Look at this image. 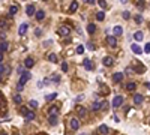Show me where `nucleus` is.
<instances>
[{
    "label": "nucleus",
    "instance_id": "cd10ccee",
    "mask_svg": "<svg viewBox=\"0 0 150 135\" xmlns=\"http://www.w3.org/2000/svg\"><path fill=\"white\" fill-rule=\"evenodd\" d=\"M0 72H2V77H3L5 74L9 72V68H5V63H2V66H0Z\"/></svg>",
    "mask_w": 150,
    "mask_h": 135
},
{
    "label": "nucleus",
    "instance_id": "dca6fc26",
    "mask_svg": "<svg viewBox=\"0 0 150 135\" xmlns=\"http://www.w3.org/2000/svg\"><path fill=\"white\" fill-rule=\"evenodd\" d=\"M143 36H144V35H143V32L138 30V32H135V33H134V39L140 42V41H143Z\"/></svg>",
    "mask_w": 150,
    "mask_h": 135
},
{
    "label": "nucleus",
    "instance_id": "79ce46f5",
    "mask_svg": "<svg viewBox=\"0 0 150 135\" xmlns=\"http://www.w3.org/2000/svg\"><path fill=\"white\" fill-rule=\"evenodd\" d=\"M126 74H128V75L134 74V69H132V68H126Z\"/></svg>",
    "mask_w": 150,
    "mask_h": 135
},
{
    "label": "nucleus",
    "instance_id": "0eeeda50",
    "mask_svg": "<svg viewBox=\"0 0 150 135\" xmlns=\"http://www.w3.org/2000/svg\"><path fill=\"white\" fill-rule=\"evenodd\" d=\"M27 27H29L27 23H23V24L20 26V29H18V35H20V36H24L26 32H27Z\"/></svg>",
    "mask_w": 150,
    "mask_h": 135
},
{
    "label": "nucleus",
    "instance_id": "6e6552de",
    "mask_svg": "<svg viewBox=\"0 0 150 135\" xmlns=\"http://www.w3.org/2000/svg\"><path fill=\"white\" fill-rule=\"evenodd\" d=\"M122 80H123V74H122V72H116V74L113 75V81H114V83H122Z\"/></svg>",
    "mask_w": 150,
    "mask_h": 135
},
{
    "label": "nucleus",
    "instance_id": "de8ad7c7",
    "mask_svg": "<svg viewBox=\"0 0 150 135\" xmlns=\"http://www.w3.org/2000/svg\"><path fill=\"white\" fill-rule=\"evenodd\" d=\"M17 135H20V134H17Z\"/></svg>",
    "mask_w": 150,
    "mask_h": 135
},
{
    "label": "nucleus",
    "instance_id": "aec40b11",
    "mask_svg": "<svg viewBox=\"0 0 150 135\" xmlns=\"http://www.w3.org/2000/svg\"><path fill=\"white\" fill-rule=\"evenodd\" d=\"M48 113H50V116H57L59 108H57V107H50V108H48Z\"/></svg>",
    "mask_w": 150,
    "mask_h": 135
},
{
    "label": "nucleus",
    "instance_id": "c9c22d12",
    "mask_svg": "<svg viewBox=\"0 0 150 135\" xmlns=\"http://www.w3.org/2000/svg\"><path fill=\"white\" fill-rule=\"evenodd\" d=\"M144 53L146 54H150V42L146 44V47H144Z\"/></svg>",
    "mask_w": 150,
    "mask_h": 135
},
{
    "label": "nucleus",
    "instance_id": "f257e3e1",
    "mask_svg": "<svg viewBox=\"0 0 150 135\" xmlns=\"http://www.w3.org/2000/svg\"><path fill=\"white\" fill-rule=\"evenodd\" d=\"M30 72H23L21 74V77H20V81H18V86H21V87H24V84L27 83V81L30 80Z\"/></svg>",
    "mask_w": 150,
    "mask_h": 135
},
{
    "label": "nucleus",
    "instance_id": "1a4fd4ad",
    "mask_svg": "<svg viewBox=\"0 0 150 135\" xmlns=\"http://www.w3.org/2000/svg\"><path fill=\"white\" fill-rule=\"evenodd\" d=\"M71 128H72L74 131H77L78 128H80V120L78 119H71Z\"/></svg>",
    "mask_w": 150,
    "mask_h": 135
},
{
    "label": "nucleus",
    "instance_id": "6ab92c4d",
    "mask_svg": "<svg viewBox=\"0 0 150 135\" xmlns=\"http://www.w3.org/2000/svg\"><path fill=\"white\" fill-rule=\"evenodd\" d=\"M83 65H84V68H86V69H87V71H90V69H92V68H93V65H92V62H90V60H89V59H86V60H84V62H83Z\"/></svg>",
    "mask_w": 150,
    "mask_h": 135
},
{
    "label": "nucleus",
    "instance_id": "e433bc0d",
    "mask_svg": "<svg viewBox=\"0 0 150 135\" xmlns=\"http://www.w3.org/2000/svg\"><path fill=\"white\" fill-rule=\"evenodd\" d=\"M122 17H123V18H125V20H129V18H131V14H129L128 11H125V12H123V14H122Z\"/></svg>",
    "mask_w": 150,
    "mask_h": 135
},
{
    "label": "nucleus",
    "instance_id": "f3484780",
    "mask_svg": "<svg viewBox=\"0 0 150 135\" xmlns=\"http://www.w3.org/2000/svg\"><path fill=\"white\" fill-rule=\"evenodd\" d=\"M99 110H102V104L93 102V104H92V111H99Z\"/></svg>",
    "mask_w": 150,
    "mask_h": 135
},
{
    "label": "nucleus",
    "instance_id": "473e14b6",
    "mask_svg": "<svg viewBox=\"0 0 150 135\" xmlns=\"http://www.w3.org/2000/svg\"><path fill=\"white\" fill-rule=\"evenodd\" d=\"M56 98H57V93H50V95H47V98H45V99L50 102V101H53V99H56Z\"/></svg>",
    "mask_w": 150,
    "mask_h": 135
},
{
    "label": "nucleus",
    "instance_id": "393cba45",
    "mask_svg": "<svg viewBox=\"0 0 150 135\" xmlns=\"http://www.w3.org/2000/svg\"><path fill=\"white\" fill-rule=\"evenodd\" d=\"M104 18H105V14H104V11L96 12V20H98V21H104Z\"/></svg>",
    "mask_w": 150,
    "mask_h": 135
},
{
    "label": "nucleus",
    "instance_id": "bb28decb",
    "mask_svg": "<svg viewBox=\"0 0 150 135\" xmlns=\"http://www.w3.org/2000/svg\"><path fill=\"white\" fill-rule=\"evenodd\" d=\"M17 12H18V6H11V8H9V15H11V17L15 15Z\"/></svg>",
    "mask_w": 150,
    "mask_h": 135
},
{
    "label": "nucleus",
    "instance_id": "9b49d317",
    "mask_svg": "<svg viewBox=\"0 0 150 135\" xmlns=\"http://www.w3.org/2000/svg\"><path fill=\"white\" fill-rule=\"evenodd\" d=\"M99 132H101L102 135H108V134H110L108 126H107V125H101V126H99Z\"/></svg>",
    "mask_w": 150,
    "mask_h": 135
},
{
    "label": "nucleus",
    "instance_id": "f8f14e48",
    "mask_svg": "<svg viewBox=\"0 0 150 135\" xmlns=\"http://www.w3.org/2000/svg\"><path fill=\"white\" fill-rule=\"evenodd\" d=\"M102 63L105 66H111L113 63H114V60H113V57H110V56H107V57H104V60H102Z\"/></svg>",
    "mask_w": 150,
    "mask_h": 135
},
{
    "label": "nucleus",
    "instance_id": "72a5a7b5",
    "mask_svg": "<svg viewBox=\"0 0 150 135\" xmlns=\"http://www.w3.org/2000/svg\"><path fill=\"white\" fill-rule=\"evenodd\" d=\"M29 105H30L32 108H38V102H36V101H35V99H32V101L29 102Z\"/></svg>",
    "mask_w": 150,
    "mask_h": 135
},
{
    "label": "nucleus",
    "instance_id": "4468645a",
    "mask_svg": "<svg viewBox=\"0 0 150 135\" xmlns=\"http://www.w3.org/2000/svg\"><path fill=\"white\" fill-rule=\"evenodd\" d=\"M33 65H35V60H33L32 57H27V59H26V62H24V66H26V68H29V69H30Z\"/></svg>",
    "mask_w": 150,
    "mask_h": 135
},
{
    "label": "nucleus",
    "instance_id": "a211bd4d",
    "mask_svg": "<svg viewBox=\"0 0 150 135\" xmlns=\"http://www.w3.org/2000/svg\"><path fill=\"white\" fill-rule=\"evenodd\" d=\"M35 117H36V114H35L33 111H29L27 116H26L24 119H26V122H30V120H35Z\"/></svg>",
    "mask_w": 150,
    "mask_h": 135
},
{
    "label": "nucleus",
    "instance_id": "7ed1b4c3",
    "mask_svg": "<svg viewBox=\"0 0 150 135\" xmlns=\"http://www.w3.org/2000/svg\"><path fill=\"white\" fill-rule=\"evenodd\" d=\"M71 33V29L68 26H60V29H59V35L60 36H68Z\"/></svg>",
    "mask_w": 150,
    "mask_h": 135
},
{
    "label": "nucleus",
    "instance_id": "ddd939ff",
    "mask_svg": "<svg viewBox=\"0 0 150 135\" xmlns=\"http://www.w3.org/2000/svg\"><path fill=\"white\" fill-rule=\"evenodd\" d=\"M77 113H78V116H80V117H86V116H87V110H86L84 107H78V108H77Z\"/></svg>",
    "mask_w": 150,
    "mask_h": 135
},
{
    "label": "nucleus",
    "instance_id": "4be33fe9",
    "mask_svg": "<svg viewBox=\"0 0 150 135\" xmlns=\"http://www.w3.org/2000/svg\"><path fill=\"white\" fill-rule=\"evenodd\" d=\"M135 87H137V84H135V83H132V81H131V83H128V84L125 86V89H126V90H129V92L135 90Z\"/></svg>",
    "mask_w": 150,
    "mask_h": 135
},
{
    "label": "nucleus",
    "instance_id": "4c0bfd02",
    "mask_svg": "<svg viewBox=\"0 0 150 135\" xmlns=\"http://www.w3.org/2000/svg\"><path fill=\"white\" fill-rule=\"evenodd\" d=\"M135 21H137V23H143V17H141L140 14H138V15H135Z\"/></svg>",
    "mask_w": 150,
    "mask_h": 135
},
{
    "label": "nucleus",
    "instance_id": "20e7f679",
    "mask_svg": "<svg viewBox=\"0 0 150 135\" xmlns=\"http://www.w3.org/2000/svg\"><path fill=\"white\" fill-rule=\"evenodd\" d=\"M122 33H123L122 26H114V27H113V36H114V38H117V36H120Z\"/></svg>",
    "mask_w": 150,
    "mask_h": 135
},
{
    "label": "nucleus",
    "instance_id": "f03ea898",
    "mask_svg": "<svg viewBox=\"0 0 150 135\" xmlns=\"http://www.w3.org/2000/svg\"><path fill=\"white\" fill-rule=\"evenodd\" d=\"M122 104H123V96H116V98L113 99V102H111V105L114 108H119Z\"/></svg>",
    "mask_w": 150,
    "mask_h": 135
},
{
    "label": "nucleus",
    "instance_id": "9d476101",
    "mask_svg": "<svg viewBox=\"0 0 150 135\" xmlns=\"http://www.w3.org/2000/svg\"><path fill=\"white\" fill-rule=\"evenodd\" d=\"M26 12H27V15H29V17L36 15V12H35V6H33V5H29L27 8H26Z\"/></svg>",
    "mask_w": 150,
    "mask_h": 135
},
{
    "label": "nucleus",
    "instance_id": "39448f33",
    "mask_svg": "<svg viewBox=\"0 0 150 135\" xmlns=\"http://www.w3.org/2000/svg\"><path fill=\"white\" fill-rule=\"evenodd\" d=\"M107 44L110 45L111 48H114V47H117V39L114 38V36H108V38H107Z\"/></svg>",
    "mask_w": 150,
    "mask_h": 135
},
{
    "label": "nucleus",
    "instance_id": "423d86ee",
    "mask_svg": "<svg viewBox=\"0 0 150 135\" xmlns=\"http://www.w3.org/2000/svg\"><path fill=\"white\" fill-rule=\"evenodd\" d=\"M131 50L134 51V54H141V53L144 51V50L141 48V47H140L138 44H132V45H131Z\"/></svg>",
    "mask_w": 150,
    "mask_h": 135
},
{
    "label": "nucleus",
    "instance_id": "c85d7f7f",
    "mask_svg": "<svg viewBox=\"0 0 150 135\" xmlns=\"http://www.w3.org/2000/svg\"><path fill=\"white\" fill-rule=\"evenodd\" d=\"M48 60L53 62V63H56V62H57V56H56L54 53H51V54H48Z\"/></svg>",
    "mask_w": 150,
    "mask_h": 135
},
{
    "label": "nucleus",
    "instance_id": "5701e85b",
    "mask_svg": "<svg viewBox=\"0 0 150 135\" xmlns=\"http://www.w3.org/2000/svg\"><path fill=\"white\" fill-rule=\"evenodd\" d=\"M77 9H78V2H72L69 6V12H75Z\"/></svg>",
    "mask_w": 150,
    "mask_h": 135
},
{
    "label": "nucleus",
    "instance_id": "c756f323",
    "mask_svg": "<svg viewBox=\"0 0 150 135\" xmlns=\"http://www.w3.org/2000/svg\"><path fill=\"white\" fill-rule=\"evenodd\" d=\"M14 102H15V104H21V102H23V98H21V95H20V93L14 96Z\"/></svg>",
    "mask_w": 150,
    "mask_h": 135
},
{
    "label": "nucleus",
    "instance_id": "49530a36",
    "mask_svg": "<svg viewBox=\"0 0 150 135\" xmlns=\"http://www.w3.org/2000/svg\"><path fill=\"white\" fill-rule=\"evenodd\" d=\"M0 135H8V134H6V132H2V134H0Z\"/></svg>",
    "mask_w": 150,
    "mask_h": 135
},
{
    "label": "nucleus",
    "instance_id": "2eb2a0df",
    "mask_svg": "<svg viewBox=\"0 0 150 135\" xmlns=\"http://www.w3.org/2000/svg\"><path fill=\"white\" fill-rule=\"evenodd\" d=\"M35 18H36L38 21H42L44 18H45V12H44L42 9H41V11H38V12H36V15H35Z\"/></svg>",
    "mask_w": 150,
    "mask_h": 135
},
{
    "label": "nucleus",
    "instance_id": "412c9836",
    "mask_svg": "<svg viewBox=\"0 0 150 135\" xmlns=\"http://www.w3.org/2000/svg\"><path fill=\"white\" fill-rule=\"evenodd\" d=\"M134 104H137V105L143 104V96H141V95H135L134 96Z\"/></svg>",
    "mask_w": 150,
    "mask_h": 135
},
{
    "label": "nucleus",
    "instance_id": "b1692460",
    "mask_svg": "<svg viewBox=\"0 0 150 135\" xmlns=\"http://www.w3.org/2000/svg\"><path fill=\"white\" fill-rule=\"evenodd\" d=\"M6 50H8V42H6V41H2V45H0V54H3Z\"/></svg>",
    "mask_w": 150,
    "mask_h": 135
},
{
    "label": "nucleus",
    "instance_id": "f704fd0d",
    "mask_svg": "<svg viewBox=\"0 0 150 135\" xmlns=\"http://www.w3.org/2000/svg\"><path fill=\"white\" fill-rule=\"evenodd\" d=\"M77 53L78 54H83L84 53V47H83V45H78V47H77Z\"/></svg>",
    "mask_w": 150,
    "mask_h": 135
},
{
    "label": "nucleus",
    "instance_id": "ea45409f",
    "mask_svg": "<svg viewBox=\"0 0 150 135\" xmlns=\"http://www.w3.org/2000/svg\"><path fill=\"white\" fill-rule=\"evenodd\" d=\"M98 5H99V6H101L102 9H104L105 6H107V3H105V2H104V0H98Z\"/></svg>",
    "mask_w": 150,
    "mask_h": 135
},
{
    "label": "nucleus",
    "instance_id": "a19ab883",
    "mask_svg": "<svg viewBox=\"0 0 150 135\" xmlns=\"http://www.w3.org/2000/svg\"><path fill=\"white\" fill-rule=\"evenodd\" d=\"M84 98H86L84 95H78V96L75 98V101H77V102H80V101H83V99H84Z\"/></svg>",
    "mask_w": 150,
    "mask_h": 135
},
{
    "label": "nucleus",
    "instance_id": "58836bf2",
    "mask_svg": "<svg viewBox=\"0 0 150 135\" xmlns=\"http://www.w3.org/2000/svg\"><path fill=\"white\" fill-rule=\"evenodd\" d=\"M62 71H63V72H66V71H68V63H66V62L62 63Z\"/></svg>",
    "mask_w": 150,
    "mask_h": 135
},
{
    "label": "nucleus",
    "instance_id": "2f4dec72",
    "mask_svg": "<svg viewBox=\"0 0 150 135\" xmlns=\"http://www.w3.org/2000/svg\"><path fill=\"white\" fill-rule=\"evenodd\" d=\"M48 122H50V125H56L57 123V116H50Z\"/></svg>",
    "mask_w": 150,
    "mask_h": 135
},
{
    "label": "nucleus",
    "instance_id": "a18cd8bd",
    "mask_svg": "<svg viewBox=\"0 0 150 135\" xmlns=\"http://www.w3.org/2000/svg\"><path fill=\"white\" fill-rule=\"evenodd\" d=\"M146 86H147V89H149V90H150V83H147V84H146Z\"/></svg>",
    "mask_w": 150,
    "mask_h": 135
},
{
    "label": "nucleus",
    "instance_id": "a878e982",
    "mask_svg": "<svg viewBox=\"0 0 150 135\" xmlns=\"http://www.w3.org/2000/svg\"><path fill=\"white\" fill-rule=\"evenodd\" d=\"M87 32H89V33H90V35H93V33H95V32H96V26H95V24H92V23H90V24H89V26H87Z\"/></svg>",
    "mask_w": 150,
    "mask_h": 135
},
{
    "label": "nucleus",
    "instance_id": "c03bdc74",
    "mask_svg": "<svg viewBox=\"0 0 150 135\" xmlns=\"http://www.w3.org/2000/svg\"><path fill=\"white\" fill-rule=\"evenodd\" d=\"M41 33H42L41 29H36V30H35V35H36V36H41Z\"/></svg>",
    "mask_w": 150,
    "mask_h": 135
},
{
    "label": "nucleus",
    "instance_id": "7c9ffc66",
    "mask_svg": "<svg viewBox=\"0 0 150 135\" xmlns=\"http://www.w3.org/2000/svg\"><path fill=\"white\" fill-rule=\"evenodd\" d=\"M29 111H30V110H29L27 107H21V108H20V113H21V114H23L24 117L27 116V113H29Z\"/></svg>",
    "mask_w": 150,
    "mask_h": 135
},
{
    "label": "nucleus",
    "instance_id": "37998d69",
    "mask_svg": "<svg viewBox=\"0 0 150 135\" xmlns=\"http://www.w3.org/2000/svg\"><path fill=\"white\" fill-rule=\"evenodd\" d=\"M87 47H89V50H95V44H93V42H89V44H87Z\"/></svg>",
    "mask_w": 150,
    "mask_h": 135
}]
</instances>
